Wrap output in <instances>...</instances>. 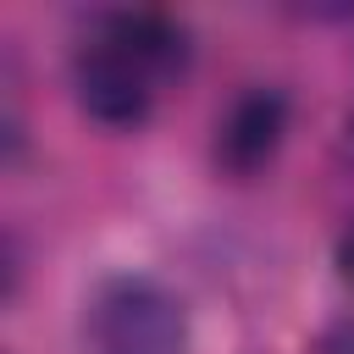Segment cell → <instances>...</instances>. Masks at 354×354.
Segmentation results:
<instances>
[{
  "mask_svg": "<svg viewBox=\"0 0 354 354\" xmlns=\"http://www.w3.org/2000/svg\"><path fill=\"white\" fill-rule=\"evenodd\" d=\"M188 72V28L166 11H105L72 50V94L100 127H144Z\"/></svg>",
  "mask_w": 354,
  "mask_h": 354,
  "instance_id": "6da1fadb",
  "label": "cell"
},
{
  "mask_svg": "<svg viewBox=\"0 0 354 354\" xmlns=\"http://www.w3.org/2000/svg\"><path fill=\"white\" fill-rule=\"evenodd\" d=\"M88 354H188V310L155 277H111L88 299Z\"/></svg>",
  "mask_w": 354,
  "mask_h": 354,
  "instance_id": "7a4b0ae2",
  "label": "cell"
},
{
  "mask_svg": "<svg viewBox=\"0 0 354 354\" xmlns=\"http://www.w3.org/2000/svg\"><path fill=\"white\" fill-rule=\"evenodd\" d=\"M282 133H288V94L282 88H243L227 105V116L216 122V166L232 177H254L282 149Z\"/></svg>",
  "mask_w": 354,
  "mask_h": 354,
  "instance_id": "3957f363",
  "label": "cell"
},
{
  "mask_svg": "<svg viewBox=\"0 0 354 354\" xmlns=\"http://www.w3.org/2000/svg\"><path fill=\"white\" fill-rule=\"evenodd\" d=\"M321 354H354V321H343V326H332V332L321 337Z\"/></svg>",
  "mask_w": 354,
  "mask_h": 354,
  "instance_id": "277c9868",
  "label": "cell"
},
{
  "mask_svg": "<svg viewBox=\"0 0 354 354\" xmlns=\"http://www.w3.org/2000/svg\"><path fill=\"white\" fill-rule=\"evenodd\" d=\"M337 271H343V277L354 282V227H348V232L337 238Z\"/></svg>",
  "mask_w": 354,
  "mask_h": 354,
  "instance_id": "5b68a950",
  "label": "cell"
}]
</instances>
